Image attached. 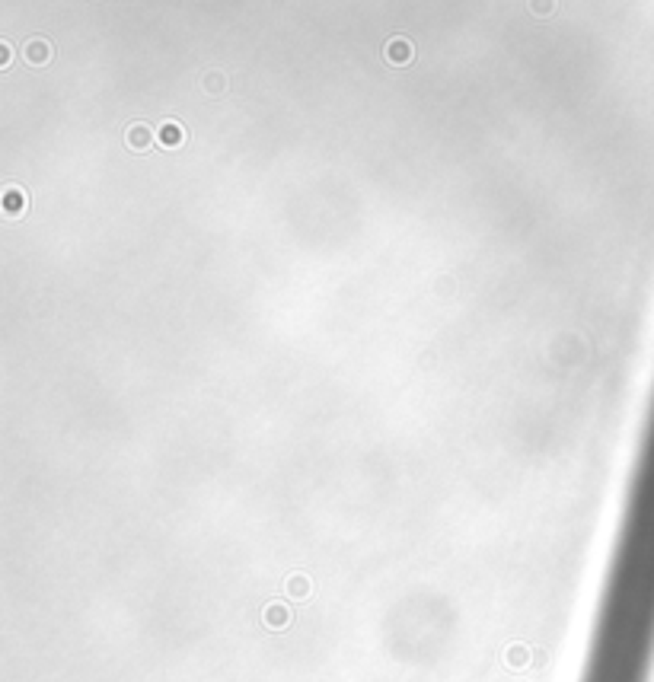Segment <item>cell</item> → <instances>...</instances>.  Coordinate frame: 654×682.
<instances>
[{
	"instance_id": "6da1fadb",
	"label": "cell",
	"mask_w": 654,
	"mask_h": 682,
	"mask_svg": "<svg viewBox=\"0 0 654 682\" xmlns=\"http://www.w3.org/2000/svg\"><path fill=\"white\" fill-rule=\"evenodd\" d=\"M383 54H387L389 64L406 67V64H412L415 48H412V42H408V39H402V35H393V39H389L387 45H383Z\"/></svg>"
},
{
	"instance_id": "7a4b0ae2",
	"label": "cell",
	"mask_w": 654,
	"mask_h": 682,
	"mask_svg": "<svg viewBox=\"0 0 654 682\" xmlns=\"http://www.w3.org/2000/svg\"><path fill=\"white\" fill-rule=\"evenodd\" d=\"M23 58H26L29 64L42 67V64H48V61L54 58V48H52V42H48V39L35 35V39H29L26 45H23Z\"/></svg>"
},
{
	"instance_id": "277c9868",
	"label": "cell",
	"mask_w": 654,
	"mask_h": 682,
	"mask_svg": "<svg viewBox=\"0 0 654 682\" xmlns=\"http://www.w3.org/2000/svg\"><path fill=\"white\" fill-rule=\"evenodd\" d=\"M157 138H160L163 147H179L182 140H186V134H182V128L176 125V121H166V125L160 128V134H157Z\"/></svg>"
},
{
	"instance_id": "8992f818",
	"label": "cell",
	"mask_w": 654,
	"mask_h": 682,
	"mask_svg": "<svg viewBox=\"0 0 654 682\" xmlns=\"http://www.w3.org/2000/svg\"><path fill=\"white\" fill-rule=\"evenodd\" d=\"M530 13H533V16H552L555 13V0H530Z\"/></svg>"
},
{
	"instance_id": "3957f363",
	"label": "cell",
	"mask_w": 654,
	"mask_h": 682,
	"mask_svg": "<svg viewBox=\"0 0 654 682\" xmlns=\"http://www.w3.org/2000/svg\"><path fill=\"white\" fill-rule=\"evenodd\" d=\"M125 144L131 147V150L144 153V150H150V147H154V131H150L147 125H140V121H138V125H131L125 131Z\"/></svg>"
},
{
	"instance_id": "5b68a950",
	"label": "cell",
	"mask_w": 654,
	"mask_h": 682,
	"mask_svg": "<svg viewBox=\"0 0 654 682\" xmlns=\"http://www.w3.org/2000/svg\"><path fill=\"white\" fill-rule=\"evenodd\" d=\"M205 90H207L211 96H221V93H224V73H221V71L205 73Z\"/></svg>"
},
{
	"instance_id": "52a82bcc",
	"label": "cell",
	"mask_w": 654,
	"mask_h": 682,
	"mask_svg": "<svg viewBox=\"0 0 654 682\" xmlns=\"http://www.w3.org/2000/svg\"><path fill=\"white\" fill-rule=\"evenodd\" d=\"M0 48H4V61H0V64H4V67H10V54H13V48H10V42H4V45H0Z\"/></svg>"
}]
</instances>
